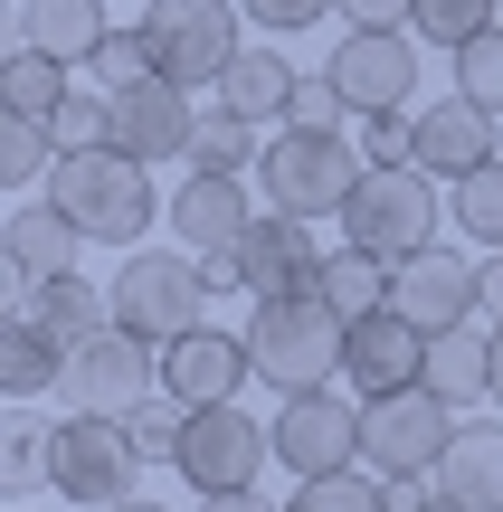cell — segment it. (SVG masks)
I'll return each mask as SVG.
<instances>
[{
	"label": "cell",
	"instance_id": "6da1fadb",
	"mask_svg": "<svg viewBox=\"0 0 503 512\" xmlns=\"http://www.w3.org/2000/svg\"><path fill=\"white\" fill-rule=\"evenodd\" d=\"M48 200L67 209L95 247H133L152 219H162V200H152V162H133L124 143H105V152H57Z\"/></svg>",
	"mask_w": 503,
	"mask_h": 512
},
{
	"label": "cell",
	"instance_id": "7a4b0ae2",
	"mask_svg": "<svg viewBox=\"0 0 503 512\" xmlns=\"http://www.w3.org/2000/svg\"><path fill=\"white\" fill-rule=\"evenodd\" d=\"M342 313L323 304V294H247V351H257V380L276 389V399H295V389H323L342 370Z\"/></svg>",
	"mask_w": 503,
	"mask_h": 512
},
{
	"label": "cell",
	"instance_id": "3957f363",
	"mask_svg": "<svg viewBox=\"0 0 503 512\" xmlns=\"http://www.w3.org/2000/svg\"><path fill=\"white\" fill-rule=\"evenodd\" d=\"M371 152L342 143V133H304V124H276L257 152V181H266V209H295V219H342V200L361 190Z\"/></svg>",
	"mask_w": 503,
	"mask_h": 512
},
{
	"label": "cell",
	"instance_id": "277c9868",
	"mask_svg": "<svg viewBox=\"0 0 503 512\" xmlns=\"http://www.w3.org/2000/svg\"><path fill=\"white\" fill-rule=\"evenodd\" d=\"M437 171L428 162H371L361 171V190L342 200V238L390 256V266H409L418 247H437Z\"/></svg>",
	"mask_w": 503,
	"mask_h": 512
},
{
	"label": "cell",
	"instance_id": "5b68a950",
	"mask_svg": "<svg viewBox=\"0 0 503 512\" xmlns=\"http://www.w3.org/2000/svg\"><path fill=\"white\" fill-rule=\"evenodd\" d=\"M456 446V399H437L428 380L418 389H390V399H361V465L380 484H409V475H437Z\"/></svg>",
	"mask_w": 503,
	"mask_h": 512
},
{
	"label": "cell",
	"instance_id": "8992f818",
	"mask_svg": "<svg viewBox=\"0 0 503 512\" xmlns=\"http://www.w3.org/2000/svg\"><path fill=\"white\" fill-rule=\"evenodd\" d=\"M209 304V266L190 247H133L114 266V323L143 332V342H181Z\"/></svg>",
	"mask_w": 503,
	"mask_h": 512
},
{
	"label": "cell",
	"instance_id": "52a82bcc",
	"mask_svg": "<svg viewBox=\"0 0 503 512\" xmlns=\"http://www.w3.org/2000/svg\"><path fill=\"white\" fill-rule=\"evenodd\" d=\"M143 48L171 86H219L238 38V0H143Z\"/></svg>",
	"mask_w": 503,
	"mask_h": 512
},
{
	"label": "cell",
	"instance_id": "ba28073f",
	"mask_svg": "<svg viewBox=\"0 0 503 512\" xmlns=\"http://www.w3.org/2000/svg\"><path fill=\"white\" fill-rule=\"evenodd\" d=\"M133 475H143L133 418H95V408H76V418L57 427L48 484H57L67 503H86V512H105V503H133Z\"/></svg>",
	"mask_w": 503,
	"mask_h": 512
},
{
	"label": "cell",
	"instance_id": "9c48e42d",
	"mask_svg": "<svg viewBox=\"0 0 503 512\" xmlns=\"http://www.w3.org/2000/svg\"><path fill=\"white\" fill-rule=\"evenodd\" d=\"M266 456H276V427H257L238 399H219V408H190L171 475H190V494H257Z\"/></svg>",
	"mask_w": 503,
	"mask_h": 512
},
{
	"label": "cell",
	"instance_id": "30bf717a",
	"mask_svg": "<svg viewBox=\"0 0 503 512\" xmlns=\"http://www.w3.org/2000/svg\"><path fill=\"white\" fill-rule=\"evenodd\" d=\"M67 408H95V418H133V408L162 389V342H143V332H95V342L67 351Z\"/></svg>",
	"mask_w": 503,
	"mask_h": 512
},
{
	"label": "cell",
	"instance_id": "8fae6325",
	"mask_svg": "<svg viewBox=\"0 0 503 512\" xmlns=\"http://www.w3.org/2000/svg\"><path fill=\"white\" fill-rule=\"evenodd\" d=\"M361 456V408L342 399V389H295V399H276V465L285 475H342V465Z\"/></svg>",
	"mask_w": 503,
	"mask_h": 512
},
{
	"label": "cell",
	"instance_id": "7c38bea8",
	"mask_svg": "<svg viewBox=\"0 0 503 512\" xmlns=\"http://www.w3.org/2000/svg\"><path fill=\"white\" fill-rule=\"evenodd\" d=\"M342 380H352V399H390V389H418V380H428V323H409L399 304L361 313V323L342 332Z\"/></svg>",
	"mask_w": 503,
	"mask_h": 512
},
{
	"label": "cell",
	"instance_id": "4fadbf2b",
	"mask_svg": "<svg viewBox=\"0 0 503 512\" xmlns=\"http://www.w3.org/2000/svg\"><path fill=\"white\" fill-rule=\"evenodd\" d=\"M333 86L352 95V114H399L418 95V48H409V29H342L333 38Z\"/></svg>",
	"mask_w": 503,
	"mask_h": 512
},
{
	"label": "cell",
	"instance_id": "5bb4252c",
	"mask_svg": "<svg viewBox=\"0 0 503 512\" xmlns=\"http://www.w3.org/2000/svg\"><path fill=\"white\" fill-rule=\"evenodd\" d=\"M390 304L409 313V323H428V332L475 323V313H485V256H456L447 238H437V247H418L409 266H399Z\"/></svg>",
	"mask_w": 503,
	"mask_h": 512
},
{
	"label": "cell",
	"instance_id": "9a60e30c",
	"mask_svg": "<svg viewBox=\"0 0 503 512\" xmlns=\"http://www.w3.org/2000/svg\"><path fill=\"white\" fill-rule=\"evenodd\" d=\"M247 380H257V351H247V332L190 323L181 342H162V389H171L181 408H219V399H238Z\"/></svg>",
	"mask_w": 503,
	"mask_h": 512
},
{
	"label": "cell",
	"instance_id": "2e32d148",
	"mask_svg": "<svg viewBox=\"0 0 503 512\" xmlns=\"http://www.w3.org/2000/svg\"><path fill=\"white\" fill-rule=\"evenodd\" d=\"M76 247H95L86 228L67 219V209L57 200H19L10 219H0V266H10V304H29L38 285H48V275H76Z\"/></svg>",
	"mask_w": 503,
	"mask_h": 512
},
{
	"label": "cell",
	"instance_id": "e0dca14e",
	"mask_svg": "<svg viewBox=\"0 0 503 512\" xmlns=\"http://www.w3.org/2000/svg\"><path fill=\"white\" fill-rule=\"evenodd\" d=\"M238 266H247V294H323V247H314V228L295 219V209H266L257 228L238 238Z\"/></svg>",
	"mask_w": 503,
	"mask_h": 512
},
{
	"label": "cell",
	"instance_id": "ac0fdd59",
	"mask_svg": "<svg viewBox=\"0 0 503 512\" xmlns=\"http://www.w3.org/2000/svg\"><path fill=\"white\" fill-rule=\"evenodd\" d=\"M171 238H181L190 256H209V247H238L247 228H257V200H247V171H190L181 190H171Z\"/></svg>",
	"mask_w": 503,
	"mask_h": 512
},
{
	"label": "cell",
	"instance_id": "d6986e66",
	"mask_svg": "<svg viewBox=\"0 0 503 512\" xmlns=\"http://www.w3.org/2000/svg\"><path fill=\"white\" fill-rule=\"evenodd\" d=\"M190 86H171V76H143V86L114 95V143L133 152V162H190Z\"/></svg>",
	"mask_w": 503,
	"mask_h": 512
},
{
	"label": "cell",
	"instance_id": "ffe728a7",
	"mask_svg": "<svg viewBox=\"0 0 503 512\" xmlns=\"http://www.w3.org/2000/svg\"><path fill=\"white\" fill-rule=\"evenodd\" d=\"M503 152V114L475 105V95H447V105H418V162L437 171V181H466V171H485Z\"/></svg>",
	"mask_w": 503,
	"mask_h": 512
},
{
	"label": "cell",
	"instance_id": "44dd1931",
	"mask_svg": "<svg viewBox=\"0 0 503 512\" xmlns=\"http://www.w3.org/2000/svg\"><path fill=\"white\" fill-rule=\"evenodd\" d=\"M10 19H19L29 48L67 57V67H86V57L114 38V29H105V0H10Z\"/></svg>",
	"mask_w": 503,
	"mask_h": 512
},
{
	"label": "cell",
	"instance_id": "7402d4cb",
	"mask_svg": "<svg viewBox=\"0 0 503 512\" xmlns=\"http://www.w3.org/2000/svg\"><path fill=\"white\" fill-rule=\"evenodd\" d=\"M57 380H67V342H57L29 304H10L0 313V389H10V399H38V389H57Z\"/></svg>",
	"mask_w": 503,
	"mask_h": 512
},
{
	"label": "cell",
	"instance_id": "603a6c76",
	"mask_svg": "<svg viewBox=\"0 0 503 512\" xmlns=\"http://www.w3.org/2000/svg\"><path fill=\"white\" fill-rule=\"evenodd\" d=\"M437 494H456L466 512H503V427H456L447 465H437Z\"/></svg>",
	"mask_w": 503,
	"mask_h": 512
},
{
	"label": "cell",
	"instance_id": "cb8c5ba5",
	"mask_svg": "<svg viewBox=\"0 0 503 512\" xmlns=\"http://www.w3.org/2000/svg\"><path fill=\"white\" fill-rule=\"evenodd\" d=\"M295 76H304V67H285L276 48H238V57H228V76H219V105L247 114V124H285V95H295Z\"/></svg>",
	"mask_w": 503,
	"mask_h": 512
},
{
	"label": "cell",
	"instance_id": "d4e9b609",
	"mask_svg": "<svg viewBox=\"0 0 503 512\" xmlns=\"http://www.w3.org/2000/svg\"><path fill=\"white\" fill-rule=\"evenodd\" d=\"M428 389L437 399H494V332L456 323V332H428Z\"/></svg>",
	"mask_w": 503,
	"mask_h": 512
},
{
	"label": "cell",
	"instance_id": "484cf974",
	"mask_svg": "<svg viewBox=\"0 0 503 512\" xmlns=\"http://www.w3.org/2000/svg\"><path fill=\"white\" fill-rule=\"evenodd\" d=\"M29 313L57 332V342H95V332H114V285H86V275H48V285L29 294Z\"/></svg>",
	"mask_w": 503,
	"mask_h": 512
},
{
	"label": "cell",
	"instance_id": "4316f807",
	"mask_svg": "<svg viewBox=\"0 0 503 512\" xmlns=\"http://www.w3.org/2000/svg\"><path fill=\"white\" fill-rule=\"evenodd\" d=\"M67 95H76V86H67V57H48V48H29V38H10V57H0V105L29 114V124H48Z\"/></svg>",
	"mask_w": 503,
	"mask_h": 512
},
{
	"label": "cell",
	"instance_id": "83f0119b",
	"mask_svg": "<svg viewBox=\"0 0 503 512\" xmlns=\"http://www.w3.org/2000/svg\"><path fill=\"white\" fill-rule=\"evenodd\" d=\"M390 285H399V266H390V256H371V247H352V238L323 256V304H333L342 323L380 313V304H390Z\"/></svg>",
	"mask_w": 503,
	"mask_h": 512
},
{
	"label": "cell",
	"instance_id": "f1b7e54d",
	"mask_svg": "<svg viewBox=\"0 0 503 512\" xmlns=\"http://www.w3.org/2000/svg\"><path fill=\"white\" fill-rule=\"evenodd\" d=\"M257 124L247 114H228V105H209L200 124H190V171H257Z\"/></svg>",
	"mask_w": 503,
	"mask_h": 512
},
{
	"label": "cell",
	"instance_id": "f546056e",
	"mask_svg": "<svg viewBox=\"0 0 503 512\" xmlns=\"http://www.w3.org/2000/svg\"><path fill=\"white\" fill-rule=\"evenodd\" d=\"M285 512H399V503H390V484H380L371 465H361V475L342 465V475H304L295 494H285Z\"/></svg>",
	"mask_w": 503,
	"mask_h": 512
},
{
	"label": "cell",
	"instance_id": "4dcf8cb0",
	"mask_svg": "<svg viewBox=\"0 0 503 512\" xmlns=\"http://www.w3.org/2000/svg\"><path fill=\"white\" fill-rule=\"evenodd\" d=\"M447 219L466 228L475 247H503V152L485 171H466V181H456V200H447Z\"/></svg>",
	"mask_w": 503,
	"mask_h": 512
},
{
	"label": "cell",
	"instance_id": "1f68e13d",
	"mask_svg": "<svg viewBox=\"0 0 503 512\" xmlns=\"http://www.w3.org/2000/svg\"><path fill=\"white\" fill-rule=\"evenodd\" d=\"M48 171H57V133L29 124V114H10V124H0V190H29V181H48Z\"/></svg>",
	"mask_w": 503,
	"mask_h": 512
},
{
	"label": "cell",
	"instance_id": "d6a6232c",
	"mask_svg": "<svg viewBox=\"0 0 503 512\" xmlns=\"http://www.w3.org/2000/svg\"><path fill=\"white\" fill-rule=\"evenodd\" d=\"M418 38H428V48H466V38H485L494 29V0H418V19H409Z\"/></svg>",
	"mask_w": 503,
	"mask_h": 512
},
{
	"label": "cell",
	"instance_id": "836d02e7",
	"mask_svg": "<svg viewBox=\"0 0 503 512\" xmlns=\"http://www.w3.org/2000/svg\"><path fill=\"white\" fill-rule=\"evenodd\" d=\"M48 133H57V152H105L114 143V95L95 86V95H67V105L48 114Z\"/></svg>",
	"mask_w": 503,
	"mask_h": 512
},
{
	"label": "cell",
	"instance_id": "e575fe53",
	"mask_svg": "<svg viewBox=\"0 0 503 512\" xmlns=\"http://www.w3.org/2000/svg\"><path fill=\"white\" fill-rule=\"evenodd\" d=\"M48 456H57V427H29V418H10V437H0V484H10V503L29 494L38 475H48Z\"/></svg>",
	"mask_w": 503,
	"mask_h": 512
},
{
	"label": "cell",
	"instance_id": "d590c367",
	"mask_svg": "<svg viewBox=\"0 0 503 512\" xmlns=\"http://www.w3.org/2000/svg\"><path fill=\"white\" fill-rule=\"evenodd\" d=\"M342 114H352V95L333 86V67L295 76V95H285V124H304V133H342Z\"/></svg>",
	"mask_w": 503,
	"mask_h": 512
},
{
	"label": "cell",
	"instance_id": "8d00e7d4",
	"mask_svg": "<svg viewBox=\"0 0 503 512\" xmlns=\"http://www.w3.org/2000/svg\"><path fill=\"white\" fill-rule=\"evenodd\" d=\"M181 427H190V408L171 399V389H152V399L133 408V446H143V465H171V456H181Z\"/></svg>",
	"mask_w": 503,
	"mask_h": 512
},
{
	"label": "cell",
	"instance_id": "74e56055",
	"mask_svg": "<svg viewBox=\"0 0 503 512\" xmlns=\"http://www.w3.org/2000/svg\"><path fill=\"white\" fill-rule=\"evenodd\" d=\"M456 95H475V105L503 114V29H485V38L456 48Z\"/></svg>",
	"mask_w": 503,
	"mask_h": 512
},
{
	"label": "cell",
	"instance_id": "f35d334b",
	"mask_svg": "<svg viewBox=\"0 0 503 512\" xmlns=\"http://www.w3.org/2000/svg\"><path fill=\"white\" fill-rule=\"evenodd\" d=\"M86 76H95V86H105V95H124V86H143V76H162V67H152L143 29H124V38H105V48L86 57Z\"/></svg>",
	"mask_w": 503,
	"mask_h": 512
},
{
	"label": "cell",
	"instance_id": "ab89813d",
	"mask_svg": "<svg viewBox=\"0 0 503 512\" xmlns=\"http://www.w3.org/2000/svg\"><path fill=\"white\" fill-rule=\"evenodd\" d=\"M361 152H371V162H418V105L361 114Z\"/></svg>",
	"mask_w": 503,
	"mask_h": 512
},
{
	"label": "cell",
	"instance_id": "60d3db41",
	"mask_svg": "<svg viewBox=\"0 0 503 512\" xmlns=\"http://www.w3.org/2000/svg\"><path fill=\"white\" fill-rule=\"evenodd\" d=\"M247 19H257V29H276V38H295V29H314L323 10H333V0H238Z\"/></svg>",
	"mask_w": 503,
	"mask_h": 512
},
{
	"label": "cell",
	"instance_id": "b9f144b4",
	"mask_svg": "<svg viewBox=\"0 0 503 512\" xmlns=\"http://www.w3.org/2000/svg\"><path fill=\"white\" fill-rule=\"evenodd\" d=\"M342 19H352V29H409L418 0H342Z\"/></svg>",
	"mask_w": 503,
	"mask_h": 512
},
{
	"label": "cell",
	"instance_id": "7bdbcfd3",
	"mask_svg": "<svg viewBox=\"0 0 503 512\" xmlns=\"http://www.w3.org/2000/svg\"><path fill=\"white\" fill-rule=\"evenodd\" d=\"M475 256H485V313L503 323V247H475Z\"/></svg>",
	"mask_w": 503,
	"mask_h": 512
},
{
	"label": "cell",
	"instance_id": "ee69618b",
	"mask_svg": "<svg viewBox=\"0 0 503 512\" xmlns=\"http://www.w3.org/2000/svg\"><path fill=\"white\" fill-rule=\"evenodd\" d=\"M200 512H285V503H266V494H200Z\"/></svg>",
	"mask_w": 503,
	"mask_h": 512
},
{
	"label": "cell",
	"instance_id": "f6af8a7d",
	"mask_svg": "<svg viewBox=\"0 0 503 512\" xmlns=\"http://www.w3.org/2000/svg\"><path fill=\"white\" fill-rule=\"evenodd\" d=\"M494 408H503V323H494Z\"/></svg>",
	"mask_w": 503,
	"mask_h": 512
},
{
	"label": "cell",
	"instance_id": "bcb514c9",
	"mask_svg": "<svg viewBox=\"0 0 503 512\" xmlns=\"http://www.w3.org/2000/svg\"><path fill=\"white\" fill-rule=\"evenodd\" d=\"M105 512H162V503H143V494H133V503H105Z\"/></svg>",
	"mask_w": 503,
	"mask_h": 512
},
{
	"label": "cell",
	"instance_id": "7dc6e473",
	"mask_svg": "<svg viewBox=\"0 0 503 512\" xmlns=\"http://www.w3.org/2000/svg\"><path fill=\"white\" fill-rule=\"evenodd\" d=\"M494 29H503V0H494Z\"/></svg>",
	"mask_w": 503,
	"mask_h": 512
},
{
	"label": "cell",
	"instance_id": "c3c4849f",
	"mask_svg": "<svg viewBox=\"0 0 503 512\" xmlns=\"http://www.w3.org/2000/svg\"><path fill=\"white\" fill-rule=\"evenodd\" d=\"M10 512H29V503H10Z\"/></svg>",
	"mask_w": 503,
	"mask_h": 512
}]
</instances>
